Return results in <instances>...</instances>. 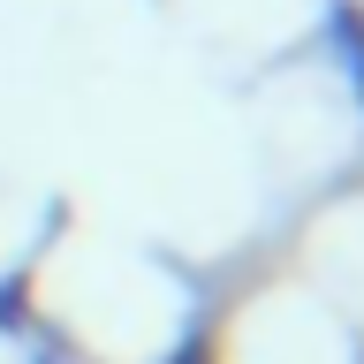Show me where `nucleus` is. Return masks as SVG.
Listing matches in <instances>:
<instances>
[{"instance_id": "nucleus-1", "label": "nucleus", "mask_w": 364, "mask_h": 364, "mask_svg": "<svg viewBox=\"0 0 364 364\" xmlns=\"http://www.w3.org/2000/svg\"><path fill=\"white\" fill-rule=\"evenodd\" d=\"M228 364H357V357H349L341 311H326L304 289H273L235 318Z\"/></svg>"}]
</instances>
